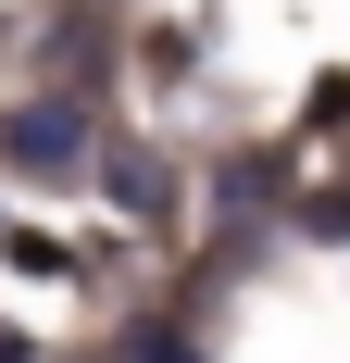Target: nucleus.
<instances>
[{
	"label": "nucleus",
	"instance_id": "obj_2",
	"mask_svg": "<svg viewBox=\"0 0 350 363\" xmlns=\"http://www.w3.org/2000/svg\"><path fill=\"white\" fill-rule=\"evenodd\" d=\"M101 176H113V201H125V213H163V201H175L163 163H101Z\"/></svg>",
	"mask_w": 350,
	"mask_h": 363
},
{
	"label": "nucleus",
	"instance_id": "obj_3",
	"mask_svg": "<svg viewBox=\"0 0 350 363\" xmlns=\"http://www.w3.org/2000/svg\"><path fill=\"white\" fill-rule=\"evenodd\" d=\"M0 251H13V276H63V263H75L63 238H38V225H13V238H0Z\"/></svg>",
	"mask_w": 350,
	"mask_h": 363
},
{
	"label": "nucleus",
	"instance_id": "obj_7",
	"mask_svg": "<svg viewBox=\"0 0 350 363\" xmlns=\"http://www.w3.org/2000/svg\"><path fill=\"white\" fill-rule=\"evenodd\" d=\"M0 363H38V351H26V338H13V326H0Z\"/></svg>",
	"mask_w": 350,
	"mask_h": 363
},
{
	"label": "nucleus",
	"instance_id": "obj_5",
	"mask_svg": "<svg viewBox=\"0 0 350 363\" xmlns=\"http://www.w3.org/2000/svg\"><path fill=\"white\" fill-rule=\"evenodd\" d=\"M313 125H350V75H313Z\"/></svg>",
	"mask_w": 350,
	"mask_h": 363
},
{
	"label": "nucleus",
	"instance_id": "obj_4",
	"mask_svg": "<svg viewBox=\"0 0 350 363\" xmlns=\"http://www.w3.org/2000/svg\"><path fill=\"white\" fill-rule=\"evenodd\" d=\"M125 363H201V351H188L175 326H138V338H125Z\"/></svg>",
	"mask_w": 350,
	"mask_h": 363
},
{
	"label": "nucleus",
	"instance_id": "obj_6",
	"mask_svg": "<svg viewBox=\"0 0 350 363\" xmlns=\"http://www.w3.org/2000/svg\"><path fill=\"white\" fill-rule=\"evenodd\" d=\"M300 225H313V238H350V188H325V201H313Z\"/></svg>",
	"mask_w": 350,
	"mask_h": 363
},
{
	"label": "nucleus",
	"instance_id": "obj_1",
	"mask_svg": "<svg viewBox=\"0 0 350 363\" xmlns=\"http://www.w3.org/2000/svg\"><path fill=\"white\" fill-rule=\"evenodd\" d=\"M0 163H13V176H88V101H26L13 113V125H0Z\"/></svg>",
	"mask_w": 350,
	"mask_h": 363
}]
</instances>
